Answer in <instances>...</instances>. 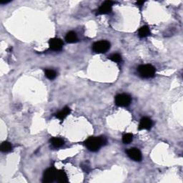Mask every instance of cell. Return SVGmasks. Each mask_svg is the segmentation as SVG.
I'll return each instance as SVG.
<instances>
[{
  "label": "cell",
  "mask_w": 183,
  "mask_h": 183,
  "mask_svg": "<svg viewBox=\"0 0 183 183\" xmlns=\"http://www.w3.org/2000/svg\"><path fill=\"white\" fill-rule=\"evenodd\" d=\"M107 143V139L105 137H90L85 142V145L91 152H97L100 148Z\"/></svg>",
  "instance_id": "1"
},
{
  "label": "cell",
  "mask_w": 183,
  "mask_h": 183,
  "mask_svg": "<svg viewBox=\"0 0 183 183\" xmlns=\"http://www.w3.org/2000/svg\"><path fill=\"white\" fill-rule=\"evenodd\" d=\"M138 72L143 78H152L155 74V68L151 64H144L139 67Z\"/></svg>",
  "instance_id": "2"
},
{
  "label": "cell",
  "mask_w": 183,
  "mask_h": 183,
  "mask_svg": "<svg viewBox=\"0 0 183 183\" xmlns=\"http://www.w3.org/2000/svg\"><path fill=\"white\" fill-rule=\"evenodd\" d=\"M110 48V43L108 41L102 40L94 43L92 49L96 53H105Z\"/></svg>",
  "instance_id": "3"
},
{
  "label": "cell",
  "mask_w": 183,
  "mask_h": 183,
  "mask_svg": "<svg viewBox=\"0 0 183 183\" xmlns=\"http://www.w3.org/2000/svg\"><path fill=\"white\" fill-rule=\"evenodd\" d=\"M132 98L128 94H120L116 96L115 103L119 107H128L130 105Z\"/></svg>",
  "instance_id": "4"
},
{
  "label": "cell",
  "mask_w": 183,
  "mask_h": 183,
  "mask_svg": "<svg viewBox=\"0 0 183 183\" xmlns=\"http://www.w3.org/2000/svg\"><path fill=\"white\" fill-rule=\"evenodd\" d=\"M57 170L54 167H51V168L47 169L46 171L44 172V175H43V182L45 183L52 182L57 176Z\"/></svg>",
  "instance_id": "5"
},
{
  "label": "cell",
  "mask_w": 183,
  "mask_h": 183,
  "mask_svg": "<svg viewBox=\"0 0 183 183\" xmlns=\"http://www.w3.org/2000/svg\"><path fill=\"white\" fill-rule=\"evenodd\" d=\"M114 2L112 1H106L103 3L97 11V14H107L112 12Z\"/></svg>",
  "instance_id": "6"
},
{
  "label": "cell",
  "mask_w": 183,
  "mask_h": 183,
  "mask_svg": "<svg viewBox=\"0 0 183 183\" xmlns=\"http://www.w3.org/2000/svg\"><path fill=\"white\" fill-rule=\"evenodd\" d=\"M127 154L130 157V158L135 161H137V162L140 161L142 158H143L141 152L138 149H137V148H131V149L128 150L127 151Z\"/></svg>",
  "instance_id": "7"
},
{
  "label": "cell",
  "mask_w": 183,
  "mask_h": 183,
  "mask_svg": "<svg viewBox=\"0 0 183 183\" xmlns=\"http://www.w3.org/2000/svg\"><path fill=\"white\" fill-rule=\"evenodd\" d=\"M49 45L51 49L54 51H59L63 47V42L58 38L51 39L49 42Z\"/></svg>",
  "instance_id": "8"
},
{
  "label": "cell",
  "mask_w": 183,
  "mask_h": 183,
  "mask_svg": "<svg viewBox=\"0 0 183 183\" xmlns=\"http://www.w3.org/2000/svg\"><path fill=\"white\" fill-rule=\"evenodd\" d=\"M152 126V121L149 117H145L142 118L139 124V130H150Z\"/></svg>",
  "instance_id": "9"
},
{
  "label": "cell",
  "mask_w": 183,
  "mask_h": 183,
  "mask_svg": "<svg viewBox=\"0 0 183 183\" xmlns=\"http://www.w3.org/2000/svg\"><path fill=\"white\" fill-rule=\"evenodd\" d=\"M70 112H71L70 109L69 108V107H64V108L62 109L61 111L59 112L56 116H57V117L59 120H63L67 117V116L68 115H70Z\"/></svg>",
  "instance_id": "10"
},
{
  "label": "cell",
  "mask_w": 183,
  "mask_h": 183,
  "mask_svg": "<svg viewBox=\"0 0 183 183\" xmlns=\"http://www.w3.org/2000/svg\"><path fill=\"white\" fill-rule=\"evenodd\" d=\"M139 36L142 38L146 37V36H149L150 34V29L148 26H143L138 31Z\"/></svg>",
  "instance_id": "11"
},
{
  "label": "cell",
  "mask_w": 183,
  "mask_h": 183,
  "mask_svg": "<svg viewBox=\"0 0 183 183\" xmlns=\"http://www.w3.org/2000/svg\"><path fill=\"white\" fill-rule=\"evenodd\" d=\"M77 40L78 39H77V34L74 32H68L65 36V40L68 43H74L77 42Z\"/></svg>",
  "instance_id": "12"
},
{
  "label": "cell",
  "mask_w": 183,
  "mask_h": 183,
  "mask_svg": "<svg viewBox=\"0 0 183 183\" xmlns=\"http://www.w3.org/2000/svg\"><path fill=\"white\" fill-rule=\"evenodd\" d=\"M51 143L54 147L56 148L62 147V145H64V142L62 139L59 138V137H53L51 139Z\"/></svg>",
  "instance_id": "13"
},
{
  "label": "cell",
  "mask_w": 183,
  "mask_h": 183,
  "mask_svg": "<svg viewBox=\"0 0 183 183\" xmlns=\"http://www.w3.org/2000/svg\"><path fill=\"white\" fill-rule=\"evenodd\" d=\"M57 179L59 182H68L67 175L65 172L62 171V170L58 171Z\"/></svg>",
  "instance_id": "14"
},
{
  "label": "cell",
  "mask_w": 183,
  "mask_h": 183,
  "mask_svg": "<svg viewBox=\"0 0 183 183\" xmlns=\"http://www.w3.org/2000/svg\"><path fill=\"white\" fill-rule=\"evenodd\" d=\"M0 149H1V151L3 152H9L12 150V146L9 142H4L2 143Z\"/></svg>",
  "instance_id": "15"
},
{
  "label": "cell",
  "mask_w": 183,
  "mask_h": 183,
  "mask_svg": "<svg viewBox=\"0 0 183 183\" xmlns=\"http://www.w3.org/2000/svg\"><path fill=\"white\" fill-rule=\"evenodd\" d=\"M45 76L49 79H54L57 76V73L52 70H47L45 71Z\"/></svg>",
  "instance_id": "16"
},
{
  "label": "cell",
  "mask_w": 183,
  "mask_h": 183,
  "mask_svg": "<svg viewBox=\"0 0 183 183\" xmlns=\"http://www.w3.org/2000/svg\"><path fill=\"white\" fill-rule=\"evenodd\" d=\"M133 139V135L130 133H127L122 137V142L124 144H130Z\"/></svg>",
  "instance_id": "17"
},
{
  "label": "cell",
  "mask_w": 183,
  "mask_h": 183,
  "mask_svg": "<svg viewBox=\"0 0 183 183\" xmlns=\"http://www.w3.org/2000/svg\"><path fill=\"white\" fill-rule=\"evenodd\" d=\"M109 59L112 60V62H117V63H119V62H122V57L121 55H120V54H113V55H112L110 57H109Z\"/></svg>",
  "instance_id": "18"
},
{
  "label": "cell",
  "mask_w": 183,
  "mask_h": 183,
  "mask_svg": "<svg viewBox=\"0 0 183 183\" xmlns=\"http://www.w3.org/2000/svg\"><path fill=\"white\" fill-rule=\"evenodd\" d=\"M144 3H145V2H143V1H139V2H137V5H139V6H141L143 5Z\"/></svg>",
  "instance_id": "19"
}]
</instances>
